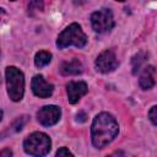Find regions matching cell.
Here are the masks:
<instances>
[{"instance_id": "obj_10", "label": "cell", "mask_w": 157, "mask_h": 157, "mask_svg": "<svg viewBox=\"0 0 157 157\" xmlns=\"http://www.w3.org/2000/svg\"><path fill=\"white\" fill-rule=\"evenodd\" d=\"M139 83H140V87L142 90H150L155 86V83H156V69H155V66L148 65L144 69V71L140 76Z\"/></svg>"}, {"instance_id": "obj_16", "label": "cell", "mask_w": 157, "mask_h": 157, "mask_svg": "<svg viewBox=\"0 0 157 157\" xmlns=\"http://www.w3.org/2000/svg\"><path fill=\"white\" fill-rule=\"evenodd\" d=\"M1 119H2V110L0 109V121H1Z\"/></svg>"}, {"instance_id": "obj_13", "label": "cell", "mask_w": 157, "mask_h": 157, "mask_svg": "<svg viewBox=\"0 0 157 157\" xmlns=\"http://www.w3.org/2000/svg\"><path fill=\"white\" fill-rule=\"evenodd\" d=\"M148 118L153 125H157V107L156 105H153L151 108V110L148 112Z\"/></svg>"}, {"instance_id": "obj_4", "label": "cell", "mask_w": 157, "mask_h": 157, "mask_svg": "<svg viewBox=\"0 0 157 157\" xmlns=\"http://www.w3.org/2000/svg\"><path fill=\"white\" fill-rule=\"evenodd\" d=\"M52 148L50 137L40 131L32 132L23 141V150L31 156H45Z\"/></svg>"}, {"instance_id": "obj_3", "label": "cell", "mask_w": 157, "mask_h": 157, "mask_svg": "<svg viewBox=\"0 0 157 157\" xmlns=\"http://www.w3.org/2000/svg\"><path fill=\"white\" fill-rule=\"evenodd\" d=\"M7 94L11 101L18 102L25 93V76L23 72L16 66H7L5 71Z\"/></svg>"}, {"instance_id": "obj_11", "label": "cell", "mask_w": 157, "mask_h": 157, "mask_svg": "<svg viewBox=\"0 0 157 157\" xmlns=\"http://www.w3.org/2000/svg\"><path fill=\"white\" fill-rule=\"evenodd\" d=\"M83 71V66L78 59H71L67 61H64L60 65V72L65 76L69 75H78Z\"/></svg>"}, {"instance_id": "obj_17", "label": "cell", "mask_w": 157, "mask_h": 157, "mask_svg": "<svg viewBox=\"0 0 157 157\" xmlns=\"http://www.w3.org/2000/svg\"><path fill=\"white\" fill-rule=\"evenodd\" d=\"M117 1H125V0H117Z\"/></svg>"}, {"instance_id": "obj_18", "label": "cell", "mask_w": 157, "mask_h": 157, "mask_svg": "<svg viewBox=\"0 0 157 157\" xmlns=\"http://www.w3.org/2000/svg\"><path fill=\"white\" fill-rule=\"evenodd\" d=\"M11 1H16V0H11Z\"/></svg>"}, {"instance_id": "obj_15", "label": "cell", "mask_w": 157, "mask_h": 157, "mask_svg": "<svg viewBox=\"0 0 157 157\" xmlns=\"http://www.w3.org/2000/svg\"><path fill=\"white\" fill-rule=\"evenodd\" d=\"M0 156H7V157H10V156H12V151L10 148H5V150L0 151Z\"/></svg>"}, {"instance_id": "obj_1", "label": "cell", "mask_w": 157, "mask_h": 157, "mask_svg": "<svg viewBox=\"0 0 157 157\" xmlns=\"http://www.w3.org/2000/svg\"><path fill=\"white\" fill-rule=\"evenodd\" d=\"M119 125L115 118L109 113H99L92 121L91 137L96 148H103L110 144L118 135Z\"/></svg>"}, {"instance_id": "obj_7", "label": "cell", "mask_w": 157, "mask_h": 157, "mask_svg": "<svg viewBox=\"0 0 157 157\" xmlns=\"http://www.w3.org/2000/svg\"><path fill=\"white\" fill-rule=\"evenodd\" d=\"M61 110L58 105H44L37 113V119L43 126H52L59 121Z\"/></svg>"}, {"instance_id": "obj_6", "label": "cell", "mask_w": 157, "mask_h": 157, "mask_svg": "<svg viewBox=\"0 0 157 157\" xmlns=\"http://www.w3.org/2000/svg\"><path fill=\"white\" fill-rule=\"evenodd\" d=\"M96 69L102 74H109L118 67V59L113 50L107 49L102 52L96 59Z\"/></svg>"}, {"instance_id": "obj_12", "label": "cell", "mask_w": 157, "mask_h": 157, "mask_svg": "<svg viewBox=\"0 0 157 157\" xmlns=\"http://www.w3.org/2000/svg\"><path fill=\"white\" fill-rule=\"evenodd\" d=\"M50 60H52V54L45 50L38 52L34 56V64L37 67H43V66L48 65L50 63Z\"/></svg>"}, {"instance_id": "obj_14", "label": "cell", "mask_w": 157, "mask_h": 157, "mask_svg": "<svg viewBox=\"0 0 157 157\" xmlns=\"http://www.w3.org/2000/svg\"><path fill=\"white\" fill-rule=\"evenodd\" d=\"M56 156H58V157H61V156H72V153H71L66 147H60V148L56 151Z\"/></svg>"}, {"instance_id": "obj_2", "label": "cell", "mask_w": 157, "mask_h": 157, "mask_svg": "<svg viewBox=\"0 0 157 157\" xmlns=\"http://www.w3.org/2000/svg\"><path fill=\"white\" fill-rule=\"evenodd\" d=\"M87 43V36L82 31L81 26L78 23H71L69 25L59 36L56 39V47L59 49H64L70 45H75L77 48L85 47Z\"/></svg>"}, {"instance_id": "obj_8", "label": "cell", "mask_w": 157, "mask_h": 157, "mask_svg": "<svg viewBox=\"0 0 157 157\" xmlns=\"http://www.w3.org/2000/svg\"><path fill=\"white\" fill-rule=\"evenodd\" d=\"M32 91L33 93L39 98H48L53 94L54 86L45 81L43 75H36L32 78Z\"/></svg>"}, {"instance_id": "obj_5", "label": "cell", "mask_w": 157, "mask_h": 157, "mask_svg": "<svg viewBox=\"0 0 157 157\" xmlns=\"http://www.w3.org/2000/svg\"><path fill=\"white\" fill-rule=\"evenodd\" d=\"M91 25L94 32L105 33L114 27L113 13L109 9H101L91 15Z\"/></svg>"}, {"instance_id": "obj_9", "label": "cell", "mask_w": 157, "mask_h": 157, "mask_svg": "<svg viewBox=\"0 0 157 157\" xmlns=\"http://www.w3.org/2000/svg\"><path fill=\"white\" fill-rule=\"evenodd\" d=\"M87 83L83 81H70L66 83V92H67V101L71 104L77 103L81 97L87 93Z\"/></svg>"}]
</instances>
